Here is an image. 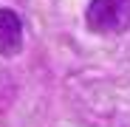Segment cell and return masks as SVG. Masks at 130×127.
Segmentation results:
<instances>
[{"mask_svg": "<svg viewBox=\"0 0 130 127\" xmlns=\"http://www.w3.org/2000/svg\"><path fill=\"white\" fill-rule=\"evenodd\" d=\"M85 23L93 34H122L130 26V0H91Z\"/></svg>", "mask_w": 130, "mask_h": 127, "instance_id": "obj_1", "label": "cell"}, {"mask_svg": "<svg viewBox=\"0 0 130 127\" xmlns=\"http://www.w3.org/2000/svg\"><path fill=\"white\" fill-rule=\"evenodd\" d=\"M23 45V23L11 9H0V51L14 57Z\"/></svg>", "mask_w": 130, "mask_h": 127, "instance_id": "obj_2", "label": "cell"}]
</instances>
